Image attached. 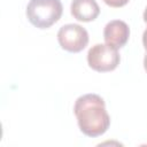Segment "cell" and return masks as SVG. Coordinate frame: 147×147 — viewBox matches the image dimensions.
Returning a JSON list of instances; mask_svg holds the SVG:
<instances>
[{
    "label": "cell",
    "mask_w": 147,
    "mask_h": 147,
    "mask_svg": "<svg viewBox=\"0 0 147 147\" xmlns=\"http://www.w3.org/2000/svg\"><path fill=\"white\" fill-rule=\"evenodd\" d=\"M142 44H144V47H145V49L147 52V29L142 33Z\"/></svg>",
    "instance_id": "obj_8"
},
{
    "label": "cell",
    "mask_w": 147,
    "mask_h": 147,
    "mask_svg": "<svg viewBox=\"0 0 147 147\" xmlns=\"http://www.w3.org/2000/svg\"><path fill=\"white\" fill-rule=\"evenodd\" d=\"M57 41L64 51L78 53L87 46L88 33L86 29L79 24H65L62 25L57 32Z\"/></svg>",
    "instance_id": "obj_4"
},
{
    "label": "cell",
    "mask_w": 147,
    "mask_h": 147,
    "mask_svg": "<svg viewBox=\"0 0 147 147\" xmlns=\"http://www.w3.org/2000/svg\"><path fill=\"white\" fill-rule=\"evenodd\" d=\"M130 28L121 20H113L108 22L103 30V38L106 44L118 48H122L129 40Z\"/></svg>",
    "instance_id": "obj_5"
},
{
    "label": "cell",
    "mask_w": 147,
    "mask_h": 147,
    "mask_svg": "<svg viewBox=\"0 0 147 147\" xmlns=\"http://www.w3.org/2000/svg\"><path fill=\"white\" fill-rule=\"evenodd\" d=\"M108 6H110V7H115V8H117V7H123V6H125L127 2H129V0H103Z\"/></svg>",
    "instance_id": "obj_7"
},
{
    "label": "cell",
    "mask_w": 147,
    "mask_h": 147,
    "mask_svg": "<svg viewBox=\"0 0 147 147\" xmlns=\"http://www.w3.org/2000/svg\"><path fill=\"white\" fill-rule=\"evenodd\" d=\"M121 56L116 47L108 44H96L87 52V63L90 68L99 72L113 71L119 64Z\"/></svg>",
    "instance_id": "obj_3"
},
{
    "label": "cell",
    "mask_w": 147,
    "mask_h": 147,
    "mask_svg": "<svg viewBox=\"0 0 147 147\" xmlns=\"http://www.w3.org/2000/svg\"><path fill=\"white\" fill-rule=\"evenodd\" d=\"M74 113L79 130L87 137L102 136L110 125V116L106 110L105 100L94 93H87L77 98Z\"/></svg>",
    "instance_id": "obj_1"
},
{
    "label": "cell",
    "mask_w": 147,
    "mask_h": 147,
    "mask_svg": "<svg viewBox=\"0 0 147 147\" xmlns=\"http://www.w3.org/2000/svg\"><path fill=\"white\" fill-rule=\"evenodd\" d=\"M144 68H145V70L147 71V52H146L145 57H144Z\"/></svg>",
    "instance_id": "obj_9"
},
{
    "label": "cell",
    "mask_w": 147,
    "mask_h": 147,
    "mask_svg": "<svg viewBox=\"0 0 147 147\" xmlns=\"http://www.w3.org/2000/svg\"><path fill=\"white\" fill-rule=\"evenodd\" d=\"M70 13L80 22H91L99 16L100 7L95 0H72Z\"/></svg>",
    "instance_id": "obj_6"
},
{
    "label": "cell",
    "mask_w": 147,
    "mask_h": 147,
    "mask_svg": "<svg viewBox=\"0 0 147 147\" xmlns=\"http://www.w3.org/2000/svg\"><path fill=\"white\" fill-rule=\"evenodd\" d=\"M142 16H144V21L147 23V7L145 8V11H144V15Z\"/></svg>",
    "instance_id": "obj_10"
},
{
    "label": "cell",
    "mask_w": 147,
    "mask_h": 147,
    "mask_svg": "<svg viewBox=\"0 0 147 147\" xmlns=\"http://www.w3.org/2000/svg\"><path fill=\"white\" fill-rule=\"evenodd\" d=\"M62 11L61 0H30L26 6V17L38 29L52 26L60 20Z\"/></svg>",
    "instance_id": "obj_2"
}]
</instances>
